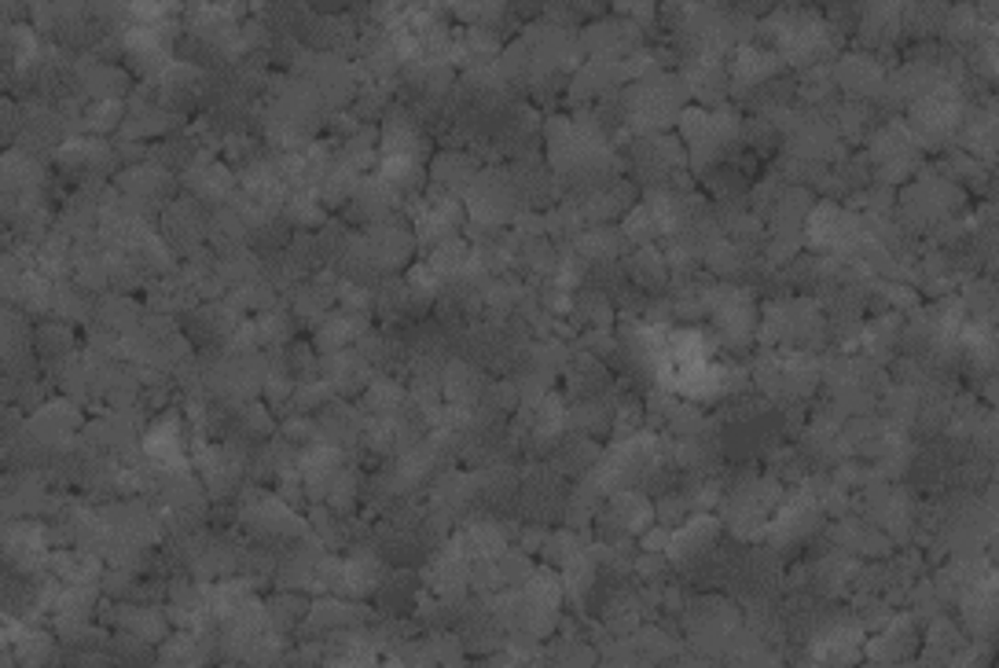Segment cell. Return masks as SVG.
Instances as JSON below:
<instances>
[{
    "instance_id": "6da1fadb",
    "label": "cell",
    "mask_w": 999,
    "mask_h": 668,
    "mask_svg": "<svg viewBox=\"0 0 999 668\" xmlns=\"http://www.w3.org/2000/svg\"><path fill=\"white\" fill-rule=\"evenodd\" d=\"M966 104L959 96L955 85H937L933 93H926L923 99L912 104V136H918L923 144H941L963 126Z\"/></svg>"
},
{
    "instance_id": "7a4b0ae2",
    "label": "cell",
    "mask_w": 999,
    "mask_h": 668,
    "mask_svg": "<svg viewBox=\"0 0 999 668\" xmlns=\"http://www.w3.org/2000/svg\"><path fill=\"white\" fill-rule=\"evenodd\" d=\"M514 206H519V191H514L511 174H500V169H486L471 180L467 188V214L478 228H492L503 225L508 217H514Z\"/></svg>"
},
{
    "instance_id": "3957f363",
    "label": "cell",
    "mask_w": 999,
    "mask_h": 668,
    "mask_svg": "<svg viewBox=\"0 0 999 668\" xmlns=\"http://www.w3.org/2000/svg\"><path fill=\"white\" fill-rule=\"evenodd\" d=\"M581 48L592 52V59H607V63H625L635 48H640V29L632 23H618V19H607V23H595L584 29Z\"/></svg>"
},
{
    "instance_id": "277c9868",
    "label": "cell",
    "mask_w": 999,
    "mask_h": 668,
    "mask_svg": "<svg viewBox=\"0 0 999 668\" xmlns=\"http://www.w3.org/2000/svg\"><path fill=\"white\" fill-rule=\"evenodd\" d=\"M716 536H721L716 518L694 514V518H688L680 525V533H673L665 554H669V562H676V565H699V562H705V554L713 551Z\"/></svg>"
},
{
    "instance_id": "5b68a950",
    "label": "cell",
    "mask_w": 999,
    "mask_h": 668,
    "mask_svg": "<svg viewBox=\"0 0 999 668\" xmlns=\"http://www.w3.org/2000/svg\"><path fill=\"white\" fill-rule=\"evenodd\" d=\"M683 85L694 99L702 104H721V96L728 93V70L721 67V56L713 52H694L683 63Z\"/></svg>"
},
{
    "instance_id": "8992f818",
    "label": "cell",
    "mask_w": 999,
    "mask_h": 668,
    "mask_svg": "<svg viewBox=\"0 0 999 668\" xmlns=\"http://www.w3.org/2000/svg\"><path fill=\"white\" fill-rule=\"evenodd\" d=\"M786 63L780 59V52H764L757 45H739L735 52V70H732V88L739 93H750V88H764L769 81L780 77V70Z\"/></svg>"
},
{
    "instance_id": "52a82bcc",
    "label": "cell",
    "mask_w": 999,
    "mask_h": 668,
    "mask_svg": "<svg viewBox=\"0 0 999 668\" xmlns=\"http://www.w3.org/2000/svg\"><path fill=\"white\" fill-rule=\"evenodd\" d=\"M144 455L155 467H185V430H180V419L174 411H166L163 419H155L147 427Z\"/></svg>"
},
{
    "instance_id": "ba28073f",
    "label": "cell",
    "mask_w": 999,
    "mask_h": 668,
    "mask_svg": "<svg viewBox=\"0 0 999 668\" xmlns=\"http://www.w3.org/2000/svg\"><path fill=\"white\" fill-rule=\"evenodd\" d=\"M56 162L67 169V174L88 177V174H99V169H107L110 162H115V147L104 144L99 136H70L67 144L56 151Z\"/></svg>"
},
{
    "instance_id": "9c48e42d",
    "label": "cell",
    "mask_w": 999,
    "mask_h": 668,
    "mask_svg": "<svg viewBox=\"0 0 999 668\" xmlns=\"http://www.w3.org/2000/svg\"><path fill=\"white\" fill-rule=\"evenodd\" d=\"M78 427H82V411H78L74 401H48L45 408H37L34 419L26 422V430L45 444H63Z\"/></svg>"
},
{
    "instance_id": "30bf717a",
    "label": "cell",
    "mask_w": 999,
    "mask_h": 668,
    "mask_svg": "<svg viewBox=\"0 0 999 668\" xmlns=\"http://www.w3.org/2000/svg\"><path fill=\"white\" fill-rule=\"evenodd\" d=\"M834 85L856 99H871L885 88V70L867 56H845L834 70Z\"/></svg>"
},
{
    "instance_id": "8fae6325",
    "label": "cell",
    "mask_w": 999,
    "mask_h": 668,
    "mask_svg": "<svg viewBox=\"0 0 999 668\" xmlns=\"http://www.w3.org/2000/svg\"><path fill=\"white\" fill-rule=\"evenodd\" d=\"M0 177H4V195H37V188L45 184L41 162L29 151H8Z\"/></svg>"
},
{
    "instance_id": "7c38bea8",
    "label": "cell",
    "mask_w": 999,
    "mask_h": 668,
    "mask_svg": "<svg viewBox=\"0 0 999 668\" xmlns=\"http://www.w3.org/2000/svg\"><path fill=\"white\" fill-rule=\"evenodd\" d=\"M904 29V8L901 4H875L864 12L860 37L867 45H893Z\"/></svg>"
},
{
    "instance_id": "4fadbf2b",
    "label": "cell",
    "mask_w": 999,
    "mask_h": 668,
    "mask_svg": "<svg viewBox=\"0 0 999 668\" xmlns=\"http://www.w3.org/2000/svg\"><path fill=\"white\" fill-rule=\"evenodd\" d=\"M625 250V236L610 225H595L588 231L578 236V258L581 261H599V265H610L618 261V254Z\"/></svg>"
},
{
    "instance_id": "5bb4252c",
    "label": "cell",
    "mask_w": 999,
    "mask_h": 668,
    "mask_svg": "<svg viewBox=\"0 0 999 668\" xmlns=\"http://www.w3.org/2000/svg\"><path fill=\"white\" fill-rule=\"evenodd\" d=\"M115 621L122 624V632H133L147 643H163L166 640V621L158 610L147 606H115Z\"/></svg>"
},
{
    "instance_id": "9a60e30c",
    "label": "cell",
    "mask_w": 999,
    "mask_h": 668,
    "mask_svg": "<svg viewBox=\"0 0 999 668\" xmlns=\"http://www.w3.org/2000/svg\"><path fill=\"white\" fill-rule=\"evenodd\" d=\"M912 640H915V621L912 617H896L890 629H882V640L871 643V657L875 661H904L912 654Z\"/></svg>"
},
{
    "instance_id": "2e32d148",
    "label": "cell",
    "mask_w": 999,
    "mask_h": 668,
    "mask_svg": "<svg viewBox=\"0 0 999 668\" xmlns=\"http://www.w3.org/2000/svg\"><path fill=\"white\" fill-rule=\"evenodd\" d=\"M433 180H438V188L441 191H449V195H456V191H463L467 195V188H471V180L478 177L474 174V162L467 158V155H438L433 158Z\"/></svg>"
},
{
    "instance_id": "e0dca14e",
    "label": "cell",
    "mask_w": 999,
    "mask_h": 668,
    "mask_svg": "<svg viewBox=\"0 0 999 668\" xmlns=\"http://www.w3.org/2000/svg\"><path fill=\"white\" fill-rule=\"evenodd\" d=\"M368 404L376 408L382 419H397L401 411L408 408V393L390 379H376L368 386Z\"/></svg>"
},
{
    "instance_id": "ac0fdd59",
    "label": "cell",
    "mask_w": 999,
    "mask_h": 668,
    "mask_svg": "<svg viewBox=\"0 0 999 668\" xmlns=\"http://www.w3.org/2000/svg\"><path fill=\"white\" fill-rule=\"evenodd\" d=\"M12 640L19 643L15 646V657L26 665H41L52 657V635L48 632H37V629H15L12 624Z\"/></svg>"
},
{
    "instance_id": "d6986e66",
    "label": "cell",
    "mask_w": 999,
    "mask_h": 668,
    "mask_svg": "<svg viewBox=\"0 0 999 668\" xmlns=\"http://www.w3.org/2000/svg\"><path fill=\"white\" fill-rule=\"evenodd\" d=\"M632 276H635L640 287L658 290L665 283V276H669V269H665V258L654 247H640L635 250V258H632Z\"/></svg>"
},
{
    "instance_id": "ffe728a7",
    "label": "cell",
    "mask_w": 999,
    "mask_h": 668,
    "mask_svg": "<svg viewBox=\"0 0 999 668\" xmlns=\"http://www.w3.org/2000/svg\"><path fill=\"white\" fill-rule=\"evenodd\" d=\"M290 331H295V323H290V317H287L284 309L261 312V320H258V338L265 342V346H284V342L290 338Z\"/></svg>"
},
{
    "instance_id": "44dd1931",
    "label": "cell",
    "mask_w": 999,
    "mask_h": 668,
    "mask_svg": "<svg viewBox=\"0 0 999 668\" xmlns=\"http://www.w3.org/2000/svg\"><path fill=\"white\" fill-rule=\"evenodd\" d=\"M70 346H74V338H70L67 327H41L37 331V349H41V357H48V360H67Z\"/></svg>"
},
{
    "instance_id": "7402d4cb",
    "label": "cell",
    "mask_w": 999,
    "mask_h": 668,
    "mask_svg": "<svg viewBox=\"0 0 999 668\" xmlns=\"http://www.w3.org/2000/svg\"><path fill=\"white\" fill-rule=\"evenodd\" d=\"M688 511H691V503H688V496H665V500L658 503V522L665 525V529H673V522H688Z\"/></svg>"
},
{
    "instance_id": "603a6c76",
    "label": "cell",
    "mask_w": 999,
    "mask_h": 668,
    "mask_svg": "<svg viewBox=\"0 0 999 668\" xmlns=\"http://www.w3.org/2000/svg\"><path fill=\"white\" fill-rule=\"evenodd\" d=\"M555 661H573V665H584V661H595V651L592 646H581L578 640H567L555 646Z\"/></svg>"
}]
</instances>
